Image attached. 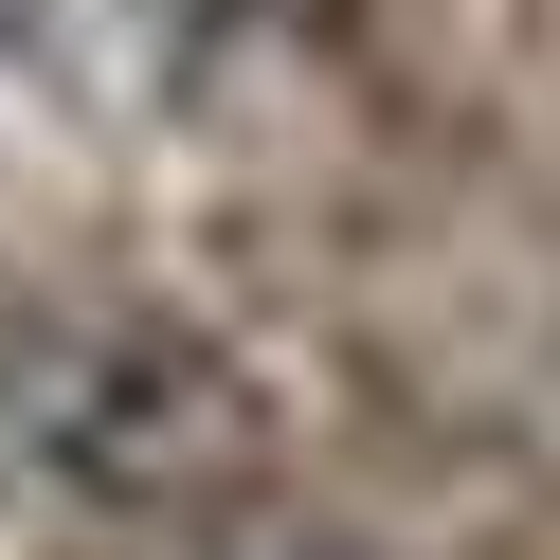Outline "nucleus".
Masks as SVG:
<instances>
[{
    "instance_id": "f257e3e1",
    "label": "nucleus",
    "mask_w": 560,
    "mask_h": 560,
    "mask_svg": "<svg viewBox=\"0 0 560 560\" xmlns=\"http://www.w3.org/2000/svg\"><path fill=\"white\" fill-rule=\"evenodd\" d=\"M0 452H19L55 506L182 524V506H218V488H254L271 416H254V380L199 326H163V307H19V326H0Z\"/></svg>"
},
{
    "instance_id": "f03ea898",
    "label": "nucleus",
    "mask_w": 560,
    "mask_h": 560,
    "mask_svg": "<svg viewBox=\"0 0 560 560\" xmlns=\"http://www.w3.org/2000/svg\"><path fill=\"white\" fill-rule=\"evenodd\" d=\"M290 560H343V542H290Z\"/></svg>"
}]
</instances>
